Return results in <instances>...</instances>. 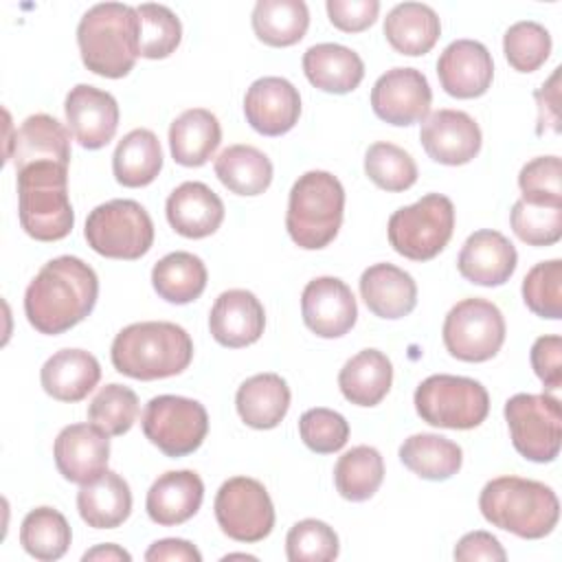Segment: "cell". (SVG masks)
Masks as SVG:
<instances>
[{
  "instance_id": "obj_51",
  "label": "cell",
  "mask_w": 562,
  "mask_h": 562,
  "mask_svg": "<svg viewBox=\"0 0 562 562\" xmlns=\"http://www.w3.org/2000/svg\"><path fill=\"white\" fill-rule=\"evenodd\" d=\"M329 22L345 31V33H360L369 29L378 13L380 2L378 0H327L325 4Z\"/></svg>"
},
{
  "instance_id": "obj_41",
  "label": "cell",
  "mask_w": 562,
  "mask_h": 562,
  "mask_svg": "<svg viewBox=\"0 0 562 562\" xmlns=\"http://www.w3.org/2000/svg\"><path fill=\"white\" fill-rule=\"evenodd\" d=\"M138 13V50L147 59H165L180 46L182 24L178 15L156 2L136 7Z\"/></svg>"
},
{
  "instance_id": "obj_56",
  "label": "cell",
  "mask_w": 562,
  "mask_h": 562,
  "mask_svg": "<svg viewBox=\"0 0 562 562\" xmlns=\"http://www.w3.org/2000/svg\"><path fill=\"white\" fill-rule=\"evenodd\" d=\"M233 558H246V560H255V555H248V553H231V555H226L224 560H233Z\"/></svg>"
},
{
  "instance_id": "obj_23",
  "label": "cell",
  "mask_w": 562,
  "mask_h": 562,
  "mask_svg": "<svg viewBox=\"0 0 562 562\" xmlns=\"http://www.w3.org/2000/svg\"><path fill=\"white\" fill-rule=\"evenodd\" d=\"M169 226L189 239H202L213 235L224 222L222 198L204 182H182L178 184L165 204Z\"/></svg>"
},
{
  "instance_id": "obj_29",
  "label": "cell",
  "mask_w": 562,
  "mask_h": 562,
  "mask_svg": "<svg viewBox=\"0 0 562 562\" xmlns=\"http://www.w3.org/2000/svg\"><path fill=\"white\" fill-rule=\"evenodd\" d=\"M77 509L81 520L92 529H114L132 514V492L127 481L105 470L77 492Z\"/></svg>"
},
{
  "instance_id": "obj_50",
  "label": "cell",
  "mask_w": 562,
  "mask_h": 562,
  "mask_svg": "<svg viewBox=\"0 0 562 562\" xmlns=\"http://www.w3.org/2000/svg\"><path fill=\"white\" fill-rule=\"evenodd\" d=\"M529 360L544 389L555 391L562 386V338L558 334L536 338Z\"/></svg>"
},
{
  "instance_id": "obj_35",
  "label": "cell",
  "mask_w": 562,
  "mask_h": 562,
  "mask_svg": "<svg viewBox=\"0 0 562 562\" xmlns=\"http://www.w3.org/2000/svg\"><path fill=\"white\" fill-rule=\"evenodd\" d=\"M206 266L204 261L184 250L165 255L151 268V285L160 299L176 305H187L195 301L206 288Z\"/></svg>"
},
{
  "instance_id": "obj_12",
  "label": "cell",
  "mask_w": 562,
  "mask_h": 562,
  "mask_svg": "<svg viewBox=\"0 0 562 562\" xmlns=\"http://www.w3.org/2000/svg\"><path fill=\"white\" fill-rule=\"evenodd\" d=\"M443 345L448 353L463 362H485L505 342V318L485 299H463L450 307L443 321Z\"/></svg>"
},
{
  "instance_id": "obj_43",
  "label": "cell",
  "mask_w": 562,
  "mask_h": 562,
  "mask_svg": "<svg viewBox=\"0 0 562 562\" xmlns=\"http://www.w3.org/2000/svg\"><path fill=\"white\" fill-rule=\"evenodd\" d=\"M138 417V397L130 386L105 384L88 404V422L105 435H125Z\"/></svg>"
},
{
  "instance_id": "obj_48",
  "label": "cell",
  "mask_w": 562,
  "mask_h": 562,
  "mask_svg": "<svg viewBox=\"0 0 562 562\" xmlns=\"http://www.w3.org/2000/svg\"><path fill=\"white\" fill-rule=\"evenodd\" d=\"M299 435L303 443L316 454L338 452L349 439L347 419L331 408H310L299 419Z\"/></svg>"
},
{
  "instance_id": "obj_13",
  "label": "cell",
  "mask_w": 562,
  "mask_h": 562,
  "mask_svg": "<svg viewBox=\"0 0 562 562\" xmlns=\"http://www.w3.org/2000/svg\"><path fill=\"white\" fill-rule=\"evenodd\" d=\"M215 520L237 542H259L274 527V505L268 490L250 476L224 481L215 494Z\"/></svg>"
},
{
  "instance_id": "obj_17",
  "label": "cell",
  "mask_w": 562,
  "mask_h": 562,
  "mask_svg": "<svg viewBox=\"0 0 562 562\" xmlns=\"http://www.w3.org/2000/svg\"><path fill=\"white\" fill-rule=\"evenodd\" d=\"M64 114L70 134L83 149L105 147L119 127L116 99L90 83H77L70 88L64 101Z\"/></svg>"
},
{
  "instance_id": "obj_30",
  "label": "cell",
  "mask_w": 562,
  "mask_h": 562,
  "mask_svg": "<svg viewBox=\"0 0 562 562\" xmlns=\"http://www.w3.org/2000/svg\"><path fill=\"white\" fill-rule=\"evenodd\" d=\"M222 143L217 116L204 108L184 110L169 127L171 158L182 167L206 165Z\"/></svg>"
},
{
  "instance_id": "obj_54",
  "label": "cell",
  "mask_w": 562,
  "mask_h": 562,
  "mask_svg": "<svg viewBox=\"0 0 562 562\" xmlns=\"http://www.w3.org/2000/svg\"><path fill=\"white\" fill-rule=\"evenodd\" d=\"M147 562H202V553L182 538H162L156 540L145 551Z\"/></svg>"
},
{
  "instance_id": "obj_36",
  "label": "cell",
  "mask_w": 562,
  "mask_h": 562,
  "mask_svg": "<svg viewBox=\"0 0 562 562\" xmlns=\"http://www.w3.org/2000/svg\"><path fill=\"white\" fill-rule=\"evenodd\" d=\"M400 461L426 481H446L461 470L463 450L448 437L417 432L400 446Z\"/></svg>"
},
{
  "instance_id": "obj_55",
  "label": "cell",
  "mask_w": 562,
  "mask_h": 562,
  "mask_svg": "<svg viewBox=\"0 0 562 562\" xmlns=\"http://www.w3.org/2000/svg\"><path fill=\"white\" fill-rule=\"evenodd\" d=\"M81 560L83 562H88V560H97V562H119V560H125V562H130L132 555L125 549H121L119 544H99V547L86 551Z\"/></svg>"
},
{
  "instance_id": "obj_15",
  "label": "cell",
  "mask_w": 562,
  "mask_h": 562,
  "mask_svg": "<svg viewBox=\"0 0 562 562\" xmlns=\"http://www.w3.org/2000/svg\"><path fill=\"white\" fill-rule=\"evenodd\" d=\"M419 140L428 158L439 165H465L481 151V127L463 110H437L422 121Z\"/></svg>"
},
{
  "instance_id": "obj_1",
  "label": "cell",
  "mask_w": 562,
  "mask_h": 562,
  "mask_svg": "<svg viewBox=\"0 0 562 562\" xmlns=\"http://www.w3.org/2000/svg\"><path fill=\"white\" fill-rule=\"evenodd\" d=\"M97 272L72 255L46 261L24 292V314L40 334L57 336L79 325L97 305Z\"/></svg>"
},
{
  "instance_id": "obj_2",
  "label": "cell",
  "mask_w": 562,
  "mask_h": 562,
  "mask_svg": "<svg viewBox=\"0 0 562 562\" xmlns=\"http://www.w3.org/2000/svg\"><path fill=\"white\" fill-rule=\"evenodd\" d=\"M119 373L134 380H162L182 373L193 360V340L176 323L145 321L123 327L110 349Z\"/></svg>"
},
{
  "instance_id": "obj_14",
  "label": "cell",
  "mask_w": 562,
  "mask_h": 562,
  "mask_svg": "<svg viewBox=\"0 0 562 562\" xmlns=\"http://www.w3.org/2000/svg\"><path fill=\"white\" fill-rule=\"evenodd\" d=\"M432 90L417 68H391L371 88V108L389 125H415L430 114Z\"/></svg>"
},
{
  "instance_id": "obj_45",
  "label": "cell",
  "mask_w": 562,
  "mask_h": 562,
  "mask_svg": "<svg viewBox=\"0 0 562 562\" xmlns=\"http://www.w3.org/2000/svg\"><path fill=\"white\" fill-rule=\"evenodd\" d=\"M503 53L514 70L533 72L551 55V35L542 24L533 20H520L505 31Z\"/></svg>"
},
{
  "instance_id": "obj_20",
  "label": "cell",
  "mask_w": 562,
  "mask_h": 562,
  "mask_svg": "<svg viewBox=\"0 0 562 562\" xmlns=\"http://www.w3.org/2000/svg\"><path fill=\"white\" fill-rule=\"evenodd\" d=\"M244 114L261 136H281L299 123L301 94L283 77H261L246 90Z\"/></svg>"
},
{
  "instance_id": "obj_26",
  "label": "cell",
  "mask_w": 562,
  "mask_h": 562,
  "mask_svg": "<svg viewBox=\"0 0 562 562\" xmlns=\"http://www.w3.org/2000/svg\"><path fill=\"white\" fill-rule=\"evenodd\" d=\"M360 296L380 318H404L417 305V283L393 263H373L360 274Z\"/></svg>"
},
{
  "instance_id": "obj_22",
  "label": "cell",
  "mask_w": 562,
  "mask_h": 562,
  "mask_svg": "<svg viewBox=\"0 0 562 562\" xmlns=\"http://www.w3.org/2000/svg\"><path fill=\"white\" fill-rule=\"evenodd\" d=\"M266 327L261 301L248 290L222 292L209 314V329L222 347L239 349L257 342Z\"/></svg>"
},
{
  "instance_id": "obj_19",
  "label": "cell",
  "mask_w": 562,
  "mask_h": 562,
  "mask_svg": "<svg viewBox=\"0 0 562 562\" xmlns=\"http://www.w3.org/2000/svg\"><path fill=\"white\" fill-rule=\"evenodd\" d=\"M437 77L446 94L454 99H476L492 86L494 61L481 42L454 40L437 59Z\"/></svg>"
},
{
  "instance_id": "obj_7",
  "label": "cell",
  "mask_w": 562,
  "mask_h": 562,
  "mask_svg": "<svg viewBox=\"0 0 562 562\" xmlns=\"http://www.w3.org/2000/svg\"><path fill=\"white\" fill-rule=\"evenodd\" d=\"M454 231V204L441 193H426L389 217L386 235L393 250L411 261L435 259Z\"/></svg>"
},
{
  "instance_id": "obj_4",
  "label": "cell",
  "mask_w": 562,
  "mask_h": 562,
  "mask_svg": "<svg viewBox=\"0 0 562 562\" xmlns=\"http://www.w3.org/2000/svg\"><path fill=\"white\" fill-rule=\"evenodd\" d=\"M77 44L90 72L108 79L130 75L140 57L136 9L121 2L90 7L77 24Z\"/></svg>"
},
{
  "instance_id": "obj_53",
  "label": "cell",
  "mask_w": 562,
  "mask_h": 562,
  "mask_svg": "<svg viewBox=\"0 0 562 562\" xmlns=\"http://www.w3.org/2000/svg\"><path fill=\"white\" fill-rule=\"evenodd\" d=\"M538 105V125L536 134L542 136L547 130L560 132V68L551 72V77L542 83L540 90L533 92Z\"/></svg>"
},
{
  "instance_id": "obj_11",
  "label": "cell",
  "mask_w": 562,
  "mask_h": 562,
  "mask_svg": "<svg viewBox=\"0 0 562 562\" xmlns=\"http://www.w3.org/2000/svg\"><path fill=\"white\" fill-rule=\"evenodd\" d=\"M145 437L167 457L178 459L195 452L209 432L206 408L191 397H151L140 419Z\"/></svg>"
},
{
  "instance_id": "obj_37",
  "label": "cell",
  "mask_w": 562,
  "mask_h": 562,
  "mask_svg": "<svg viewBox=\"0 0 562 562\" xmlns=\"http://www.w3.org/2000/svg\"><path fill=\"white\" fill-rule=\"evenodd\" d=\"M215 176L237 195H259L272 182L270 158L252 145H231L215 158Z\"/></svg>"
},
{
  "instance_id": "obj_3",
  "label": "cell",
  "mask_w": 562,
  "mask_h": 562,
  "mask_svg": "<svg viewBox=\"0 0 562 562\" xmlns=\"http://www.w3.org/2000/svg\"><path fill=\"white\" fill-rule=\"evenodd\" d=\"M479 509L490 525L527 540L549 536L560 520L555 492L540 481L522 476L487 481L479 494Z\"/></svg>"
},
{
  "instance_id": "obj_38",
  "label": "cell",
  "mask_w": 562,
  "mask_h": 562,
  "mask_svg": "<svg viewBox=\"0 0 562 562\" xmlns=\"http://www.w3.org/2000/svg\"><path fill=\"white\" fill-rule=\"evenodd\" d=\"M255 35L274 48L294 46L310 26V11L303 0H259L252 9Z\"/></svg>"
},
{
  "instance_id": "obj_18",
  "label": "cell",
  "mask_w": 562,
  "mask_h": 562,
  "mask_svg": "<svg viewBox=\"0 0 562 562\" xmlns=\"http://www.w3.org/2000/svg\"><path fill=\"white\" fill-rule=\"evenodd\" d=\"M110 435L94 424H70L59 430L53 457L59 474L70 483H90L108 470Z\"/></svg>"
},
{
  "instance_id": "obj_10",
  "label": "cell",
  "mask_w": 562,
  "mask_h": 562,
  "mask_svg": "<svg viewBox=\"0 0 562 562\" xmlns=\"http://www.w3.org/2000/svg\"><path fill=\"white\" fill-rule=\"evenodd\" d=\"M505 422L520 457L533 463H551L562 443L560 400L549 393H516L505 402Z\"/></svg>"
},
{
  "instance_id": "obj_6",
  "label": "cell",
  "mask_w": 562,
  "mask_h": 562,
  "mask_svg": "<svg viewBox=\"0 0 562 562\" xmlns=\"http://www.w3.org/2000/svg\"><path fill=\"white\" fill-rule=\"evenodd\" d=\"M345 213V189L329 171H305L290 189L285 228L305 250H321L334 241Z\"/></svg>"
},
{
  "instance_id": "obj_44",
  "label": "cell",
  "mask_w": 562,
  "mask_h": 562,
  "mask_svg": "<svg viewBox=\"0 0 562 562\" xmlns=\"http://www.w3.org/2000/svg\"><path fill=\"white\" fill-rule=\"evenodd\" d=\"M516 237L529 246H553L562 237V204H536L516 200L509 213Z\"/></svg>"
},
{
  "instance_id": "obj_39",
  "label": "cell",
  "mask_w": 562,
  "mask_h": 562,
  "mask_svg": "<svg viewBox=\"0 0 562 562\" xmlns=\"http://www.w3.org/2000/svg\"><path fill=\"white\" fill-rule=\"evenodd\" d=\"M384 481V459L373 446H356L338 457L334 483L342 498L351 503L369 501Z\"/></svg>"
},
{
  "instance_id": "obj_24",
  "label": "cell",
  "mask_w": 562,
  "mask_h": 562,
  "mask_svg": "<svg viewBox=\"0 0 562 562\" xmlns=\"http://www.w3.org/2000/svg\"><path fill=\"white\" fill-rule=\"evenodd\" d=\"M7 160H13L15 171L26 165L53 160L70 165V134L50 114H31L15 130L13 138L7 140Z\"/></svg>"
},
{
  "instance_id": "obj_32",
  "label": "cell",
  "mask_w": 562,
  "mask_h": 562,
  "mask_svg": "<svg viewBox=\"0 0 562 562\" xmlns=\"http://www.w3.org/2000/svg\"><path fill=\"white\" fill-rule=\"evenodd\" d=\"M439 35V15L432 7L422 2L395 4L384 18V37L400 55H426L437 44Z\"/></svg>"
},
{
  "instance_id": "obj_34",
  "label": "cell",
  "mask_w": 562,
  "mask_h": 562,
  "mask_svg": "<svg viewBox=\"0 0 562 562\" xmlns=\"http://www.w3.org/2000/svg\"><path fill=\"white\" fill-rule=\"evenodd\" d=\"M162 169V149L160 140L151 130L138 127L127 132L114 154H112V173L119 184L138 189L151 184Z\"/></svg>"
},
{
  "instance_id": "obj_21",
  "label": "cell",
  "mask_w": 562,
  "mask_h": 562,
  "mask_svg": "<svg viewBox=\"0 0 562 562\" xmlns=\"http://www.w3.org/2000/svg\"><path fill=\"white\" fill-rule=\"evenodd\" d=\"M518 263L514 244L498 231H474L461 246L457 257L459 274L483 288H496L509 281Z\"/></svg>"
},
{
  "instance_id": "obj_25",
  "label": "cell",
  "mask_w": 562,
  "mask_h": 562,
  "mask_svg": "<svg viewBox=\"0 0 562 562\" xmlns=\"http://www.w3.org/2000/svg\"><path fill=\"white\" fill-rule=\"evenodd\" d=\"M204 498V483L193 470H169L160 474L145 498L147 516L160 527L182 525L193 518Z\"/></svg>"
},
{
  "instance_id": "obj_52",
  "label": "cell",
  "mask_w": 562,
  "mask_h": 562,
  "mask_svg": "<svg viewBox=\"0 0 562 562\" xmlns=\"http://www.w3.org/2000/svg\"><path fill=\"white\" fill-rule=\"evenodd\" d=\"M454 560H487V562H505L507 553L496 536L490 531H470L454 547Z\"/></svg>"
},
{
  "instance_id": "obj_40",
  "label": "cell",
  "mask_w": 562,
  "mask_h": 562,
  "mask_svg": "<svg viewBox=\"0 0 562 562\" xmlns=\"http://www.w3.org/2000/svg\"><path fill=\"white\" fill-rule=\"evenodd\" d=\"M72 540V531L61 512L53 507L31 509L20 525L22 549L42 562L59 560Z\"/></svg>"
},
{
  "instance_id": "obj_46",
  "label": "cell",
  "mask_w": 562,
  "mask_h": 562,
  "mask_svg": "<svg viewBox=\"0 0 562 562\" xmlns=\"http://www.w3.org/2000/svg\"><path fill=\"white\" fill-rule=\"evenodd\" d=\"M522 301L540 318H562V261L536 263L522 279Z\"/></svg>"
},
{
  "instance_id": "obj_47",
  "label": "cell",
  "mask_w": 562,
  "mask_h": 562,
  "mask_svg": "<svg viewBox=\"0 0 562 562\" xmlns=\"http://www.w3.org/2000/svg\"><path fill=\"white\" fill-rule=\"evenodd\" d=\"M340 544L336 531L316 518L299 520L285 536V555L290 562H331Z\"/></svg>"
},
{
  "instance_id": "obj_33",
  "label": "cell",
  "mask_w": 562,
  "mask_h": 562,
  "mask_svg": "<svg viewBox=\"0 0 562 562\" xmlns=\"http://www.w3.org/2000/svg\"><path fill=\"white\" fill-rule=\"evenodd\" d=\"M393 364L380 349H362L349 358L340 373L338 386L347 402L356 406H375L391 391Z\"/></svg>"
},
{
  "instance_id": "obj_5",
  "label": "cell",
  "mask_w": 562,
  "mask_h": 562,
  "mask_svg": "<svg viewBox=\"0 0 562 562\" xmlns=\"http://www.w3.org/2000/svg\"><path fill=\"white\" fill-rule=\"evenodd\" d=\"M18 217L24 233L37 241H59L75 226L68 198V167L42 160L15 171Z\"/></svg>"
},
{
  "instance_id": "obj_49",
  "label": "cell",
  "mask_w": 562,
  "mask_h": 562,
  "mask_svg": "<svg viewBox=\"0 0 562 562\" xmlns=\"http://www.w3.org/2000/svg\"><path fill=\"white\" fill-rule=\"evenodd\" d=\"M522 200L536 204H562V162L558 156H538L518 173Z\"/></svg>"
},
{
  "instance_id": "obj_27",
  "label": "cell",
  "mask_w": 562,
  "mask_h": 562,
  "mask_svg": "<svg viewBox=\"0 0 562 562\" xmlns=\"http://www.w3.org/2000/svg\"><path fill=\"white\" fill-rule=\"evenodd\" d=\"M303 72L314 88L331 94H347L360 86L364 61L356 50L325 42L314 44L303 53Z\"/></svg>"
},
{
  "instance_id": "obj_16",
  "label": "cell",
  "mask_w": 562,
  "mask_h": 562,
  "mask_svg": "<svg viewBox=\"0 0 562 562\" xmlns=\"http://www.w3.org/2000/svg\"><path fill=\"white\" fill-rule=\"evenodd\" d=\"M301 314L305 327L316 336L340 338L356 325L358 305L345 281L316 277L303 288Z\"/></svg>"
},
{
  "instance_id": "obj_42",
  "label": "cell",
  "mask_w": 562,
  "mask_h": 562,
  "mask_svg": "<svg viewBox=\"0 0 562 562\" xmlns=\"http://www.w3.org/2000/svg\"><path fill=\"white\" fill-rule=\"evenodd\" d=\"M364 173L369 180L391 193L411 189L417 182V165L408 151L393 143H373L364 154Z\"/></svg>"
},
{
  "instance_id": "obj_9",
  "label": "cell",
  "mask_w": 562,
  "mask_h": 562,
  "mask_svg": "<svg viewBox=\"0 0 562 562\" xmlns=\"http://www.w3.org/2000/svg\"><path fill=\"white\" fill-rule=\"evenodd\" d=\"M83 237L101 257L134 261L154 246V222L136 200H110L88 213Z\"/></svg>"
},
{
  "instance_id": "obj_8",
  "label": "cell",
  "mask_w": 562,
  "mask_h": 562,
  "mask_svg": "<svg viewBox=\"0 0 562 562\" xmlns=\"http://www.w3.org/2000/svg\"><path fill=\"white\" fill-rule=\"evenodd\" d=\"M417 415L437 428L470 430L485 422L490 395L479 380L437 373L426 378L413 395Z\"/></svg>"
},
{
  "instance_id": "obj_28",
  "label": "cell",
  "mask_w": 562,
  "mask_h": 562,
  "mask_svg": "<svg viewBox=\"0 0 562 562\" xmlns=\"http://www.w3.org/2000/svg\"><path fill=\"white\" fill-rule=\"evenodd\" d=\"M101 380L99 360L83 349H61L53 353L42 371V389L59 402H79L83 400Z\"/></svg>"
},
{
  "instance_id": "obj_31",
  "label": "cell",
  "mask_w": 562,
  "mask_h": 562,
  "mask_svg": "<svg viewBox=\"0 0 562 562\" xmlns=\"http://www.w3.org/2000/svg\"><path fill=\"white\" fill-rule=\"evenodd\" d=\"M235 406L246 426L270 430L288 415L290 386L279 373H257L241 382L235 395Z\"/></svg>"
}]
</instances>
